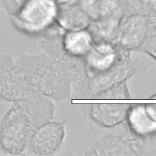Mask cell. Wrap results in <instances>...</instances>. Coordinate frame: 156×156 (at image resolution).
<instances>
[{"label": "cell", "instance_id": "cell-13", "mask_svg": "<svg viewBox=\"0 0 156 156\" xmlns=\"http://www.w3.org/2000/svg\"><path fill=\"white\" fill-rule=\"evenodd\" d=\"M96 1L100 13V17L99 20L105 18L121 19L124 15L122 0Z\"/></svg>", "mask_w": 156, "mask_h": 156}, {"label": "cell", "instance_id": "cell-11", "mask_svg": "<svg viewBox=\"0 0 156 156\" xmlns=\"http://www.w3.org/2000/svg\"><path fill=\"white\" fill-rule=\"evenodd\" d=\"M127 118L130 128L139 135L146 136L156 132V122L149 117L144 104L130 107Z\"/></svg>", "mask_w": 156, "mask_h": 156}, {"label": "cell", "instance_id": "cell-10", "mask_svg": "<svg viewBox=\"0 0 156 156\" xmlns=\"http://www.w3.org/2000/svg\"><path fill=\"white\" fill-rule=\"evenodd\" d=\"M93 46L88 53V63L91 68L99 71L110 68L116 59L115 52L110 42L99 41L94 43Z\"/></svg>", "mask_w": 156, "mask_h": 156}, {"label": "cell", "instance_id": "cell-5", "mask_svg": "<svg viewBox=\"0 0 156 156\" xmlns=\"http://www.w3.org/2000/svg\"><path fill=\"white\" fill-rule=\"evenodd\" d=\"M65 135L62 122L49 121L38 127L32 135L26 150L32 154L47 155L57 150Z\"/></svg>", "mask_w": 156, "mask_h": 156}, {"label": "cell", "instance_id": "cell-16", "mask_svg": "<svg viewBox=\"0 0 156 156\" xmlns=\"http://www.w3.org/2000/svg\"><path fill=\"white\" fill-rule=\"evenodd\" d=\"M153 98V99H156V94L154 95V96H153V98Z\"/></svg>", "mask_w": 156, "mask_h": 156}, {"label": "cell", "instance_id": "cell-8", "mask_svg": "<svg viewBox=\"0 0 156 156\" xmlns=\"http://www.w3.org/2000/svg\"><path fill=\"white\" fill-rule=\"evenodd\" d=\"M129 107L126 104H94L91 115L96 121L104 126L112 127L127 118Z\"/></svg>", "mask_w": 156, "mask_h": 156}, {"label": "cell", "instance_id": "cell-2", "mask_svg": "<svg viewBox=\"0 0 156 156\" xmlns=\"http://www.w3.org/2000/svg\"><path fill=\"white\" fill-rule=\"evenodd\" d=\"M13 58L29 83L43 95L55 99L62 98L65 76L61 66L46 54H18Z\"/></svg>", "mask_w": 156, "mask_h": 156}, {"label": "cell", "instance_id": "cell-7", "mask_svg": "<svg viewBox=\"0 0 156 156\" xmlns=\"http://www.w3.org/2000/svg\"><path fill=\"white\" fill-rule=\"evenodd\" d=\"M57 20L67 31L87 29L92 22L78 2L58 5Z\"/></svg>", "mask_w": 156, "mask_h": 156}, {"label": "cell", "instance_id": "cell-15", "mask_svg": "<svg viewBox=\"0 0 156 156\" xmlns=\"http://www.w3.org/2000/svg\"><path fill=\"white\" fill-rule=\"evenodd\" d=\"M145 109L149 117L156 122V104H145Z\"/></svg>", "mask_w": 156, "mask_h": 156}, {"label": "cell", "instance_id": "cell-3", "mask_svg": "<svg viewBox=\"0 0 156 156\" xmlns=\"http://www.w3.org/2000/svg\"><path fill=\"white\" fill-rule=\"evenodd\" d=\"M58 4L56 0H27L15 18V23L29 34L48 29L57 20Z\"/></svg>", "mask_w": 156, "mask_h": 156}, {"label": "cell", "instance_id": "cell-9", "mask_svg": "<svg viewBox=\"0 0 156 156\" xmlns=\"http://www.w3.org/2000/svg\"><path fill=\"white\" fill-rule=\"evenodd\" d=\"M62 45L68 54L74 56H82L88 54L92 49L93 40L88 29L69 30L64 35Z\"/></svg>", "mask_w": 156, "mask_h": 156}, {"label": "cell", "instance_id": "cell-14", "mask_svg": "<svg viewBox=\"0 0 156 156\" xmlns=\"http://www.w3.org/2000/svg\"><path fill=\"white\" fill-rule=\"evenodd\" d=\"M143 50L156 59V24L153 22L146 38L141 46Z\"/></svg>", "mask_w": 156, "mask_h": 156}, {"label": "cell", "instance_id": "cell-4", "mask_svg": "<svg viewBox=\"0 0 156 156\" xmlns=\"http://www.w3.org/2000/svg\"><path fill=\"white\" fill-rule=\"evenodd\" d=\"M35 91L37 90L27 80L13 56L0 54V99L12 102Z\"/></svg>", "mask_w": 156, "mask_h": 156}, {"label": "cell", "instance_id": "cell-6", "mask_svg": "<svg viewBox=\"0 0 156 156\" xmlns=\"http://www.w3.org/2000/svg\"><path fill=\"white\" fill-rule=\"evenodd\" d=\"M153 22L144 16L124 15L119 21L115 41L126 49L141 47Z\"/></svg>", "mask_w": 156, "mask_h": 156}, {"label": "cell", "instance_id": "cell-12", "mask_svg": "<svg viewBox=\"0 0 156 156\" xmlns=\"http://www.w3.org/2000/svg\"><path fill=\"white\" fill-rule=\"evenodd\" d=\"M124 15H138L156 20V0H122Z\"/></svg>", "mask_w": 156, "mask_h": 156}, {"label": "cell", "instance_id": "cell-1", "mask_svg": "<svg viewBox=\"0 0 156 156\" xmlns=\"http://www.w3.org/2000/svg\"><path fill=\"white\" fill-rule=\"evenodd\" d=\"M54 111L50 99L37 91L13 101L0 122V149L12 155L23 154L35 129L51 121Z\"/></svg>", "mask_w": 156, "mask_h": 156}]
</instances>
